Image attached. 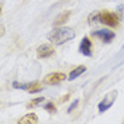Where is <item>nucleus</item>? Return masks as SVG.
<instances>
[{
	"label": "nucleus",
	"instance_id": "nucleus-1",
	"mask_svg": "<svg viewBox=\"0 0 124 124\" xmlns=\"http://www.w3.org/2000/svg\"><path fill=\"white\" fill-rule=\"evenodd\" d=\"M73 37H75V30L70 27H59L48 34V39L54 45H61L66 41H70Z\"/></svg>",
	"mask_w": 124,
	"mask_h": 124
},
{
	"label": "nucleus",
	"instance_id": "nucleus-2",
	"mask_svg": "<svg viewBox=\"0 0 124 124\" xmlns=\"http://www.w3.org/2000/svg\"><path fill=\"white\" fill-rule=\"evenodd\" d=\"M97 21L101 23V24H106L107 27H117L118 23H120L117 14L110 13V11H106V10H103V11L99 13V16H97Z\"/></svg>",
	"mask_w": 124,
	"mask_h": 124
},
{
	"label": "nucleus",
	"instance_id": "nucleus-3",
	"mask_svg": "<svg viewBox=\"0 0 124 124\" xmlns=\"http://www.w3.org/2000/svg\"><path fill=\"white\" fill-rule=\"evenodd\" d=\"M116 97H117V92L116 90H113L111 93H108L107 96L103 99V100L99 103V111L100 113H104L106 110H108V108L113 106V103H114V100H116Z\"/></svg>",
	"mask_w": 124,
	"mask_h": 124
},
{
	"label": "nucleus",
	"instance_id": "nucleus-4",
	"mask_svg": "<svg viewBox=\"0 0 124 124\" xmlns=\"http://www.w3.org/2000/svg\"><path fill=\"white\" fill-rule=\"evenodd\" d=\"M92 35L94 37V38H100L104 44H108V42H111V41L114 39V32H113V31H110V30H107V28L93 31Z\"/></svg>",
	"mask_w": 124,
	"mask_h": 124
},
{
	"label": "nucleus",
	"instance_id": "nucleus-5",
	"mask_svg": "<svg viewBox=\"0 0 124 124\" xmlns=\"http://www.w3.org/2000/svg\"><path fill=\"white\" fill-rule=\"evenodd\" d=\"M79 52L82 55H85L87 58H90L93 54L92 51V41L87 38V37H83L82 41H80V44H79Z\"/></svg>",
	"mask_w": 124,
	"mask_h": 124
},
{
	"label": "nucleus",
	"instance_id": "nucleus-6",
	"mask_svg": "<svg viewBox=\"0 0 124 124\" xmlns=\"http://www.w3.org/2000/svg\"><path fill=\"white\" fill-rule=\"evenodd\" d=\"M54 54H55L54 46L48 45V44H42V45H39L38 49H37V56H38L39 59L49 58V56H52Z\"/></svg>",
	"mask_w": 124,
	"mask_h": 124
},
{
	"label": "nucleus",
	"instance_id": "nucleus-7",
	"mask_svg": "<svg viewBox=\"0 0 124 124\" xmlns=\"http://www.w3.org/2000/svg\"><path fill=\"white\" fill-rule=\"evenodd\" d=\"M66 79V75L62 72H55V73H49L48 76H45V83L46 85H58L62 80Z\"/></svg>",
	"mask_w": 124,
	"mask_h": 124
},
{
	"label": "nucleus",
	"instance_id": "nucleus-8",
	"mask_svg": "<svg viewBox=\"0 0 124 124\" xmlns=\"http://www.w3.org/2000/svg\"><path fill=\"white\" fill-rule=\"evenodd\" d=\"M85 72H86V66H85V65H79L78 68H75V69L70 70L68 79H69V80H75L78 76H80V75H82V73H85Z\"/></svg>",
	"mask_w": 124,
	"mask_h": 124
},
{
	"label": "nucleus",
	"instance_id": "nucleus-9",
	"mask_svg": "<svg viewBox=\"0 0 124 124\" xmlns=\"http://www.w3.org/2000/svg\"><path fill=\"white\" fill-rule=\"evenodd\" d=\"M20 124H32V123H38V117L35 116L34 113H30V114H25L24 117H21L18 120Z\"/></svg>",
	"mask_w": 124,
	"mask_h": 124
},
{
	"label": "nucleus",
	"instance_id": "nucleus-10",
	"mask_svg": "<svg viewBox=\"0 0 124 124\" xmlns=\"http://www.w3.org/2000/svg\"><path fill=\"white\" fill-rule=\"evenodd\" d=\"M69 16H70L69 11H66V13H62V14H59L58 17H56V18H55L54 25H61V24H65L66 21H68Z\"/></svg>",
	"mask_w": 124,
	"mask_h": 124
},
{
	"label": "nucleus",
	"instance_id": "nucleus-11",
	"mask_svg": "<svg viewBox=\"0 0 124 124\" xmlns=\"http://www.w3.org/2000/svg\"><path fill=\"white\" fill-rule=\"evenodd\" d=\"M35 82H28V83H18V82H13V87L14 89H21V90H30L31 87L34 86Z\"/></svg>",
	"mask_w": 124,
	"mask_h": 124
},
{
	"label": "nucleus",
	"instance_id": "nucleus-12",
	"mask_svg": "<svg viewBox=\"0 0 124 124\" xmlns=\"http://www.w3.org/2000/svg\"><path fill=\"white\" fill-rule=\"evenodd\" d=\"M44 108H45L48 113H51V114H55V111H56V107H55V104L52 103V101H48V103H45Z\"/></svg>",
	"mask_w": 124,
	"mask_h": 124
},
{
	"label": "nucleus",
	"instance_id": "nucleus-13",
	"mask_svg": "<svg viewBox=\"0 0 124 124\" xmlns=\"http://www.w3.org/2000/svg\"><path fill=\"white\" fill-rule=\"evenodd\" d=\"M44 101V97H37V99H34V100H31L28 104H27V107L31 108V107H35V106H38L39 103H42Z\"/></svg>",
	"mask_w": 124,
	"mask_h": 124
},
{
	"label": "nucleus",
	"instance_id": "nucleus-14",
	"mask_svg": "<svg viewBox=\"0 0 124 124\" xmlns=\"http://www.w3.org/2000/svg\"><path fill=\"white\" fill-rule=\"evenodd\" d=\"M41 89H42V86L39 85V83H34V86L31 87L28 93H37V92H41Z\"/></svg>",
	"mask_w": 124,
	"mask_h": 124
},
{
	"label": "nucleus",
	"instance_id": "nucleus-15",
	"mask_svg": "<svg viewBox=\"0 0 124 124\" xmlns=\"http://www.w3.org/2000/svg\"><path fill=\"white\" fill-rule=\"evenodd\" d=\"M78 103H79L78 100L72 101V104H70V106H69V108H68V113H72V111H73V108H75V107L78 106Z\"/></svg>",
	"mask_w": 124,
	"mask_h": 124
}]
</instances>
